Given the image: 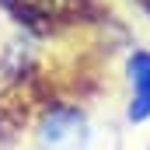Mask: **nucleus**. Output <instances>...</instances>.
I'll use <instances>...</instances> for the list:
<instances>
[{
  "instance_id": "obj_1",
  "label": "nucleus",
  "mask_w": 150,
  "mask_h": 150,
  "mask_svg": "<svg viewBox=\"0 0 150 150\" xmlns=\"http://www.w3.org/2000/svg\"><path fill=\"white\" fill-rule=\"evenodd\" d=\"M87 136H91L87 119L74 105L49 108V112L42 115L38 129H35V140H38L42 150H84L87 147Z\"/></svg>"
},
{
  "instance_id": "obj_2",
  "label": "nucleus",
  "mask_w": 150,
  "mask_h": 150,
  "mask_svg": "<svg viewBox=\"0 0 150 150\" xmlns=\"http://www.w3.org/2000/svg\"><path fill=\"white\" fill-rule=\"evenodd\" d=\"M129 87H133V101H129V119L143 122L150 119V52H133L126 63Z\"/></svg>"
}]
</instances>
